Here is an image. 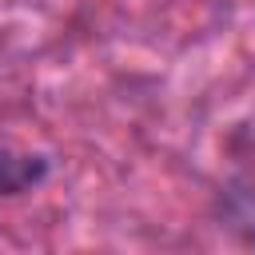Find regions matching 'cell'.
<instances>
[{"label":"cell","mask_w":255,"mask_h":255,"mask_svg":"<svg viewBox=\"0 0 255 255\" xmlns=\"http://www.w3.org/2000/svg\"><path fill=\"white\" fill-rule=\"evenodd\" d=\"M52 175V159L44 151H16L0 147V199H20L36 191Z\"/></svg>","instance_id":"obj_1"}]
</instances>
